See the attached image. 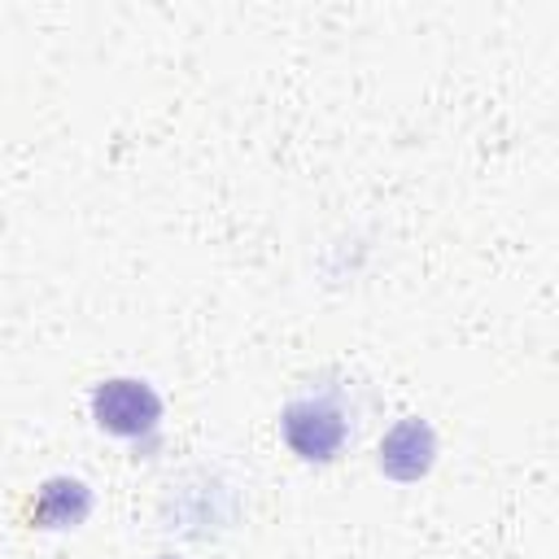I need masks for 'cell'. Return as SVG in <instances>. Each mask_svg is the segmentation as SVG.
I'll return each instance as SVG.
<instances>
[{
  "instance_id": "obj_1",
  "label": "cell",
  "mask_w": 559,
  "mask_h": 559,
  "mask_svg": "<svg viewBox=\"0 0 559 559\" xmlns=\"http://www.w3.org/2000/svg\"><path fill=\"white\" fill-rule=\"evenodd\" d=\"M92 415L114 437H140L157 424L162 402L144 380H105L92 393Z\"/></svg>"
},
{
  "instance_id": "obj_2",
  "label": "cell",
  "mask_w": 559,
  "mask_h": 559,
  "mask_svg": "<svg viewBox=\"0 0 559 559\" xmlns=\"http://www.w3.org/2000/svg\"><path fill=\"white\" fill-rule=\"evenodd\" d=\"M284 441L301 459H332L345 445V419L328 402H293L284 411Z\"/></svg>"
},
{
  "instance_id": "obj_3",
  "label": "cell",
  "mask_w": 559,
  "mask_h": 559,
  "mask_svg": "<svg viewBox=\"0 0 559 559\" xmlns=\"http://www.w3.org/2000/svg\"><path fill=\"white\" fill-rule=\"evenodd\" d=\"M87 507H92L87 485L57 476V480H48V485L35 489V498H31V524L35 528H66V524H79L87 515Z\"/></svg>"
}]
</instances>
